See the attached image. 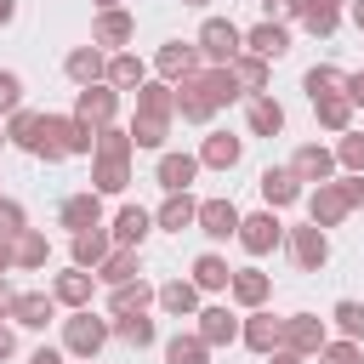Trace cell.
<instances>
[{
  "instance_id": "6da1fadb",
  "label": "cell",
  "mask_w": 364,
  "mask_h": 364,
  "mask_svg": "<svg viewBox=\"0 0 364 364\" xmlns=\"http://www.w3.org/2000/svg\"><path fill=\"white\" fill-rule=\"evenodd\" d=\"M273 234H279V227H273L267 216H256V222H245V245H251V251H267V245H273Z\"/></svg>"
},
{
  "instance_id": "7a4b0ae2",
  "label": "cell",
  "mask_w": 364,
  "mask_h": 364,
  "mask_svg": "<svg viewBox=\"0 0 364 364\" xmlns=\"http://www.w3.org/2000/svg\"><path fill=\"white\" fill-rule=\"evenodd\" d=\"M205 46H211L216 57H227V52H234V46H239V40H234V29H222V23H211V29H205Z\"/></svg>"
},
{
  "instance_id": "3957f363",
  "label": "cell",
  "mask_w": 364,
  "mask_h": 364,
  "mask_svg": "<svg viewBox=\"0 0 364 364\" xmlns=\"http://www.w3.org/2000/svg\"><path fill=\"white\" fill-rule=\"evenodd\" d=\"M205 222H211V234H227L239 216H234V205H205Z\"/></svg>"
},
{
  "instance_id": "277c9868",
  "label": "cell",
  "mask_w": 364,
  "mask_h": 364,
  "mask_svg": "<svg viewBox=\"0 0 364 364\" xmlns=\"http://www.w3.org/2000/svg\"><path fill=\"white\" fill-rule=\"evenodd\" d=\"M143 227H148L143 211H125V216H120V234H125V239H143Z\"/></svg>"
},
{
  "instance_id": "5b68a950",
  "label": "cell",
  "mask_w": 364,
  "mask_h": 364,
  "mask_svg": "<svg viewBox=\"0 0 364 364\" xmlns=\"http://www.w3.org/2000/svg\"><path fill=\"white\" fill-rule=\"evenodd\" d=\"M188 160H165V188H182V182H188Z\"/></svg>"
},
{
  "instance_id": "8992f818",
  "label": "cell",
  "mask_w": 364,
  "mask_h": 364,
  "mask_svg": "<svg viewBox=\"0 0 364 364\" xmlns=\"http://www.w3.org/2000/svg\"><path fill=\"white\" fill-rule=\"evenodd\" d=\"M256 52H285V34L279 29H256Z\"/></svg>"
},
{
  "instance_id": "52a82bcc",
  "label": "cell",
  "mask_w": 364,
  "mask_h": 364,
  "mask_svg": "<svg viewBox=\"0 0 364 364\" xmlns=\"http://www.w3.org/2000/svg\"><path fill=\"white\" fill-rule=\"evenodd\" d=\"M222 279H227V267L205 256V262H200V285H222Z\"/></svg>"
},
{
  "instance_id": "ba28073f",
  "label": "cell",
  "mask_w": 364,
  "mask_h": 364,
  "mask_svg": "<svg viewBox=\"0 0 364 364\" xmlns=\"http://www.w3.org/2000/svg\"><path fill=\"white\" fill-rule=\"evenodd\" d=\"M171 364H200V347H194V342H176V347H171Z\"/></svg>"
},
{
  "instance_id": "9c48e42d",
  "label": "cell",
  "mask_w": 364,
  "mask_h": 364,
  "mask_svg": "<svg viewBox=\"0 0 364 364\" xmlns=\"http://www.w3.org/2000/svg\"><path fill=\"white\" fill-rule=\"evenodd\" d=\"M262 188H267V200H290V176H267Z\"/></svg>"
},
{
  "instance_id": "30bf717a",
  "label": "cell",
  "mask_w": 364,
  "mask_h": 364,
  "mask_svg": "<svg viewBox=\"0 0 364 364\" xmlns=\"http://www.w3.org/2000/svg\"><path fill=\"white\" fill-rule=\"evenodd\" d=\"M12 103H18V80L0 74V108H12Z\"/></svg>"
},
{
  "instance_id": "8fae6325",
  "label": "cell",
  "mask_w": 364,
  "mask_h": 364,
  "mask_svg": "<svg viewBox=\"0 0 364 364\" xmlns=\"http://www.w3.org/2000/svg\"><path fill=\"white\" fill-rule=\"evenodd\" d=\"M23 325H46V302H23Z\"/></svg>"
},
{
  "instance_id": "7c38bea8",
  "label": "cell",
  "mask_w": 364,
  "mask_h": 364,
  "mask_svg": "<svg viewBox=\"0 0 364 364\" xmlns=\"http://www.w3.org/2000/svg\"><path fill=\"white\" fill-rule=\"evenodd\" d=\"M256 125H262V131H273V125H279V108H267V103H256Z\"/></svg>"
},
{
  "instance_id": "4fadbf2b",
  "label": "cell",
  "mask_w": 364,
  "mask_h": 364,
  "mask_svg": "<svg viewBox=\"0 0 364 364\" xmlns=\"http://www.w3.org/2000/svg\"><path fill=\"white\" fill-rule=\"evenodd\" d=\"M318 256H325V245H318V239L307 234V239H302V262H318Z\"/></svg>"
},
{
  "instance_id": "5bb4252c",
  "label": "cell",
  "mask_w": 364,
  "mask_h": 364,
  "mask_svg": "<svg viewBox=\"0 0 364 364\" xmlns=\"http://www.w3.org/2000/svg\"><path fill=\"white\" fill-rule=\"evenodd\" d=\"M330 364H353V353H347V347H342V353H330Z\"/></svg>"
},
{
  "instance_id": "9a60e30c",
  "label": "cell",
  "mask_w": 364,
  "mask_h": 364,
  "mask_svg": "<svg viewBox=\"0 0 364 364\" xmlns=\"http://www.w3.org/2000/svg\"><path fill=\"white\" fill-rule=\"evenodd\" d=\"M353 97H358V103H364V80H353Z\"/></svg>"
},
{
  "instance_id": "2e32d148",
  "label": "cell",
  "mask_w": 364,
  "mask_h": 364,
  "mask_svg": "<svg viewBox=\"0 0 364 364\" xmlns=\"http://www.w3.org/2000/svg\"><path fill=\"white\" fill-rule=\"evenodd\" d=\"M6 353H12V342H6V336H0V358H6Z\"/></svg>"
},
{
  "instance_id": "e0dca14e",
  "label": "cell",
  "mask_w": 364,
  "mask_h": 364,
  "mask_svg": "<svg viewBox=\"0 0 364 364\" xmlns=\"http://www.w3.org/2000/svg\"><path fill=\"white\" fill-rule=\"evenodd\" d=\"M34 364H57V358H52V353H40V358H34Z\"/></svg>"
}]
</instances>
